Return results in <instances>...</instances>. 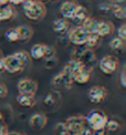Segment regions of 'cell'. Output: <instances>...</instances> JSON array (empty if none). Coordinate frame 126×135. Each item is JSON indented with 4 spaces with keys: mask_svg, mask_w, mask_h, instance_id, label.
I'll return each mask as SVG.
<instances>
[{
    "mask_svg": "<svg viewBox=\"0 0 126 135\" xmlns=\"http://www.w3.org/2000/svg\"><path fill=\"white\" fill-rule=\"evenodd\" d=\"M21 7L23 9L25 16L33 21L41 20L47 15V8L43 2L39 0H25L21 3Z\"/></svg>",
    "mask_w": 126,
    "mask_h": 135,
    "instance_id": "1",
    "label": "cell"
},
{
    "mask_svg": "<svg viewBox=\"0 0 126 135\" xmlns=\"http://www.w3.org/2000/svg\"><path fill=\"white\" fill-rule=\"evenodd\" d=\"M107 121L108 117L105 112H103L102 110H92L85 116L86 126L90 130H94V131L105 130V125Z\"/></svg>",
    "mask_w": 126,
    "mask_h": 135,
    "instance_id": "2",
    "label": "cell"
},
{
    "mask_svg": "<svg viewBox=\"0 0 126 135\" xmlns=\"http://www.w3.org/2000/svg\"><path fill=\"white\" fill-rule=\"evenodd\" d=\"M66 135H81L83 131L86 128L85 116L83 115H73L70 116L64 122Z\"/></svg>",
    "mask_w": 126,
    "mask_h": 135,
    "instance_id": "3",
    "label": "cell"
},
{
    "mask_svg": "<svg viewBox=\"0 0 126 135\" xmlns=\"http://www.w3.org/2000/svg\"><path fill=\"white\" fill-rule=\"evenodd\" d=\"M71 58L73 60L79 61L81 64L92 68L94 62L96 61V55L93 50H90L88 48H77L71 54Z\"/></svg>",
    "mask_w": 126,
    "mask_h": 135,
    "instance_id": "4",
    "label": "cell"
},
{
    "mask_svg": "<svg viewBox=\"0 0 126 135\" xmlns=\"http://www.w3.org/2000/svg\"><path fill=\"white\" fill-rule=\"evenodd\" d=\"M29 55H30V58L34 60L50 59V58H54L55 51L50 46H45V44H42V43H37L31 47Z\"/></svg>",
    "mask_w": 126,
    "mask_h": 135,
    "instance_id": "5",
    "label": "cell"
},
{
    "mask_svg": "<svg viewBox=\"0 0 126 135\" xmlns=\"http://www.w3.org/2000/svg\"><path fill=\"white\" fill-rule=\"evenodd\" d=\"M26 69V65L22 63V61L13 54H9L3 58V70L9 73H19Z\"/></svg>",
    "mask_w": 126,
    "mask_h": 135,
    "instance_id": "6",
    "label": "cell"
},
{
    "mask_svg": "<svg viewBox=\"0 0 126 135\" xmlns=\"http://www.w3.org/2000/svg\"><path fill=\"white\" fill-rule=\"evenodd\" d=\"M118 65H119V61L114 55H104L99 62V68L101 72L106 75L113 74L118 69Z\"/></svg>",
    "mask_w": 126,
    "mask_h": 135,
    "instance_id": "7",
    "label": "cell"
},
{
    "mask_svg": "<svg viewBox=\"0 0 126 135\" xmlns=\"http://www.w3.org/2000/svg\"><path fill=\"white\" fill-rule=\"evenodd\" d=\"M88 36H89V33L85 31L81 26H76V27H74L67 31L69 41H70L72 44H74V46H77V47L84 46Z\"/></svg>",
    "mask_w": 126,
    "mask_h": 135,
    "instance_id": "8",
    "label": "cell"
},
{
    "mask_svg": "<svg viewBox=\"0 0 126 135\" xmlns=\"http://www.w3.org/2000/svg\"><path fill=\"white\" fill-rule=\"evenodd\" d=\"M73 84L72 76L65 70H62L60 73L53 76L51 80V85L55 89H70Z\"/></svg>",
    "mask_w": 126,
    "mask_h": 135,
    "instance_id": "9",
    "label": "cell"
},
{
    "mask_svg": "<svg viewBox=\"0 0 126 135\" xmlns=\"http://www.w3.org/2000/svg\"><path fill=\"white\" fill-rule=\"evenodd\" d=\"M91 73H92V68H89V66L81 64L72 73L73 83H77V84L88 83L91 80Z\"/></svg>",
    "mask_w": 126,
    "mask_h": 135,
    "instance_id": "10",
    "label": "cell"
},
{
    "mask_svg": "<svg viewBox=\"0 0 126 135\" xmlns=\"http://www.w3.org/2000/svg\"><path fill=\"white\" fill-rule=\"evenodd\" d=\"M17 90L19 94L34 95L38 91V83L31 79H21L17 83Z\"/></svg>",
    "mask_w": 126,
    "mask_h": 135,
    "instance_id": "11",
    "label": "cell"
},
{
    "mask_svg": "<svg viewBox=\"0 0 126 135\" xmlns=\"http://www.w3.org/2000/svg\"><path fill=\"white\" fill-rule=\"evenodd\" d=\"M106 98H107V90L103 86H100V85L92 86L88 92L89 101L94 104H99V103L104 102Z\"/></svg>",
    "mask_w": 126,
    "mask_h": 135,
    "instance_id": "12",
    "label": "cell"
},
{
    "mask_svg": "<svg viewBox=\"0 0 126 135\" xmlns=\"http://www.w3.org/2000/svg\"><path fill=\"white\" fill-rule=\"evenodd\" d=\"M113 32H114V25L112 22H110V21H97L93 33L97 35L100 38H103V37L111 36Z\"/></svg>",
    "mask_w": 126,
    "mask_h": 135,
    "instance_id": "13",
    "label": "cell"
},
{
    "mask_svg": "<svg viewBox=\"0 0 126 135\" xmlns=\"http://www.w3.org/2000/svg\"><path fill=\"white\" fill-rule=\"evenodd\" d=\"M77 3L75 1H71V0H67V1L62 2L60 6V13L62 16V18L64 19H72V17L75 12V10L77 8Z\"/></svg>",
    "mask_w": 126,
    "mask_h": 135,
    "instance_id": "14",
    "label": "cell"
},
{
    "mask_svg": "<svg viewBox=\"0 0 126 135\" xmlns=\"http://www.w3.org/2000/svg\"><path fill=\"white\" fill-rule=\"evenodd\" d=\"M48 124V117L42 113H36L30 116L29 119V125L33 130H42Z\"/></svg>",
    "mask_w": 126,
    "mask_h": 135,
    "instance_id": "15",
    "label": "cell"
},
{
    "mask_svg": "<svg viewBox=\"0 0 126 135\" xmlns=\"http://www.w3.org/2000/svg\"><path fill=\"white\" fill-rule=\"evenodd\" d=\"M52 29L56 35H64V33H67V31L70 30V23L64 18L56 19L52 22Z\"/></svg>",
    "mask_w": 126,
    "mask_h": 135,
    "instance_id": "16",
    "label": "cell"
},
{
    "mask_svg": "<svg viewBox=\"0 0 126 135\" xmlns=\"http://www.w3.org/2000/svg\"><path fill=\"white\" fill-rule=\"evenodd\" d=\"M16 28H17V31H18V35H19V41L27 42L33 37V29L30 26L21 25Z\"/></svg>",
    "mask_w": 126,
    "mask_h": 135,
    "instance_id": "17",
    "label": "cell"
},
{
    "mask_svg": "<svg viewBox=\"0 0 126 135\" xmlns=\"http://www.w3.org/2000/svg\"><path fill=\"white\" fill-rule=\"evenodd\" d=\"M88 17H90V16H89V11H88V9L85 8V7H83V6H80V4H79L71 20H73L76 25L81 26V25H82V22H83L85 19H86Z\"/></svg>",
    "mask_w": 126,
    "mask_h": 135,
    "instance_id": "18",
    "label": "cell"
},
{
    "mask_svg": "<svg viewBox=\"0 0 126 135\" xmlns=\"http://www.w3.org/2000/svg\"><path fill=\"white\" fill-rule=\"evenodd\" d=\"M16 100H17V103L20 106H23V108H32V106L36 105V98H34V95L18 94Z\"/></svg>",
    "mask_w": 126,
    "mask_h": 135,
    "instance_id": "19",
    "label": "cell"
},
{
    "mask_svg": "<svg viewBox=\"0 0 126 135\" xmlns=\"http://www.w3.org/2000/svg\"><path fill=\"white\" fill-rule=\"evenodd\" d=\"M14 17V10L9 4L0 6V21H7Z\"/></svg>",
    "mask_w": 126,
    "mask_h": 135,
    "instance_id": "20",
    "label": "cell"
},
{
    "mask_svg": "<svg viewBox=\"0 0 126 135\" xmlns=\"http://www.w3.org/2000/svg\"><path fill=\"white\" fill-rule=\"evenodd\" d=\"M100 44H101V38L97 35H95V33H89V36L84 43L85 48H88L90 50H94L99 47Z\"/></svg>",
    "mask_w": 126,
    "mask_h": 135,
    "instance_id": "21",
    "label": "cell"
},
{
    "mask_svg": "<svg viewBox=\"0 0 126 135\" xmlns=\"http://www.w3.org/2000/svg\"><path fill=\"white\" fill-rule=\"evenodd\" d=\"M111 11L113 12V16L115 17L116 19L124 20L126 18V9L122 4H114V3H112Z\"/></svg>",
    "mask_w": 126,
    "mask_h": 135,
    "instance_id": "22",
    "label": "cell"
},
{
    "mask_svg": "<svg viewBox=\"0 0 126 135\" xmlns=\"http://www.w3.org/2000/svg\"><path fill=\"white\" fill-rule=\"evenodd\" d=\"M96 22H97V20H95L94 18L88 17V18L82 22L81 27H82L88 33H93V32H94V29H95V26H96Z\"/></svg>",
    "mask_w": 126,
    "mask_h": 135,
    "instance_id": "23",
    "label": "cell"
},
{
    "mask_svg": "<svg viewBox=\"0 0 126 135\" xmlns=\"http://www.w3.org/2000/svg\"><path fill=\"white\" fill-rule=\"evenodd\" d=\"M110 48L113 50V51H119V50H123L124 49V46H125V41L118 39L117 37L113 38L112 40L110 41Z\"/></svg>",
    "mask_w": 126,
    "mask_h": 135,
    "instance_id": "24",
    "label": "cell"
},
{
    "mask_svg": "<svg viewBox=\"0 0 126 135\" xmlns=\"http://www.w3.org/2000/svg\"><path fill=\"white\" fill-rule=\"evenodd\" d=\"M4 37L10 42L19 41V35H18V31H17V28H10V29H8L4 33Z\"/></svg>",
    "mask_w": 126,
    "mask_h": 135,
    "instance_id": "25",
    "label": "cell"
},
{
    "mask_svg": "<svg viewBox=\"0 0 126 135\" xmlns=\"http://www.w3.org/2000/svg\"><path fill=\"white\" fill-rule=\"evenodd\" d=\"M119 128H121V125H119V123L115 120H108L105 125L106 132H116Z\"/></svg>",
    "mask_w": 126,
    "mask_h": 135,
    "instance_id": "26",
    "label": "cell"
},
{
    "mask_svg": "<svg viewBox=\"0 0 126 135\" xmlns=\"http://www.w3.org/2000/svg\"><path fill=\"white\" fill-rule=\"evenodd\" d=\"M14 54L22 61V63H23L26 66L30 63V55H29V53H28V52H26V51H19V52H16Z\"/></svg>",
    "mask_w": 126,
    "mask_h": 135,
    "instance_id": "27",
    "label": "cell"
},
{
    "mask_svg": "<svg viewBox=\"0 0 126 135\" xmlns=\"http://www.w3.org/2000/svg\"><path fill=\"white\" fill-rule=\"evenodd\" d=\"M54 131L58 135H66V130H65V125L64 122H60L54 126Z\"/></svg>",
    "mask_w": 126,
    "mask_h": 135,
    "instance_id": "28",
    "label": "cell"
},
{
    "mask_svg": "<svg viewBox=\"0 0 126 135\" xmlns=\"http://www.w3.org/2000/svg\"><path fill=\"white\" fill-rule=\"evenodd\" d=\"M117 38L123 41L126 40V26L124 23L117 29Z\"/></svg>",
    "mask_w": 126,
    "mask_h": 135,
    "instance_id": "29",
    "label": "cell"
},
{
    "mask_svg": "<svg viewBox=\"0 0 126 135\" xmlns=\"http://www.w3.org/2000/svg\"><path fill=\"white\" fill-rule=\"evenodd\" d=\"M8 126L4 124L2 119L0 117V135H7L8 134Z\"/></svg>",
    "mask_w": 126,
    "mask_h": 135,
    "instance_id": "30",
    "label": "cell"
},
{
    "mask_svg": "<svg viewBox=\"0 0 126 135\" xmlns=\"http://www.w3.org/2000/svg\"><path fill=\"white\" fill-rule=\"evenodd\" d=\"M8 94V89L4 84H0V99H4Z\"/></svg>",
    "mask_w": 126,
    "mask_h": 135,
    "instance_id": "31",
    "label": "cell"
},
{
    "mask_svg": "<svg viewBox=\"0 0 126 135\" xmlns=\"http://www.w3.org/2000/svg\"><path fill=\"white\" fill-rule=\"evenodd\" d=\"M119 83H121L122 88H126V72H125V69L122 71L121 75H119Z\"/></svg>",
    "mask_w": 126,
    "mask_h": 135,
    "instance_id": "32",
    "label": "cell"
},
{
    "mask_svg": "<svg viewBox=\"0 0 126 135\" xmlns=\"http://www.w3.org/2000/svg\"><path fill=\"white\" fill-rule=\"evenodd\" d=\"M111 6H112V4L102 3L100 7H99V9H100L101 11H103V12H108V11H111Z\"/></svg>",
    "mask_w": 126,
    "mask_h": 135,
    "instance_id": "33",
    "label": "cell"
},
{
    "mask_svg": "<svg viewBox=\"0 0 126 135\" xmlns=\"http://www.w3.org/2000/svg\"><path fill=\"white\" fill-rule=\"evenodd\" d=\"M25 0H9V3L10 4H13V6H21V3L23 2Z\"/></svg>",
    "mask_w": 126,
    "mask_h": 135,
    "instance_id": "34",
    "label": "cell"
},
{
    "mask_svg": "<svg viewBox=\"0 0 126 135\" xmlns=\"http://www.w3.org/2000/svg\"><path fill=\"white\" fill-rule=\"evenodd\" d=\"M3 70V57L0 53V71Z\"/></svg>",
    "mask_w": 126,
    "mask_h": 135,
    "instance_id": "35",
    "label": "cell"
},
{
    "mask_svg": "<svg viewBox=\"0 0 126 135\" xmlns=\"http://www.w3.org/2000/svg\"><path fill=\"white\" fill-rule=\"evenodd\" d=\"M110 1L112 3H114V4H121V3H123L125 1V0H110Z\"/></svg>",
    "mask_w": 126,
    "mask_h": 135,
    "instance_id": "36",
    "label": "cell"
},
{
    "mask_svg": "<svg viewBox=\"0 0 126 135\" xmlns=\"http://www.w3.org/2000/svg\"><path fill=\"white\" fill-rule=\"evenodd\" d=\"M8 3H9V0H0V6H4Z\"/></svg>",
    "mask_w": 126,
    "mask_h": 135,
    "instance_id": "37",
    "label": "cell"
},
{
    "mask_svg": "<svg viewBox=\"0 0 126 135\" xmlns=\"http://www.w3.org/2000/svg\"><path fill=\"white\" fill-rule=\"evenodd\" d=\"M7 135H23V134H21L19 132H8Z\"/></svg>",
    "mask_w": 126,
    "mask_h": 135,
    "instance_id": "38",
    "label": "cell"
},
{
    "mask_svg": "<svg viewBox=\"0 0 126 135\" xmlns=\"http://www.w3.org/2000/svg\"><path fill=\"white\" fill-rule=\"evenodd\" d=\"M50 1H58V0H50Z\"/></svg>",
    "mask_w": 126,
    "mask_h": 135,
    "instance_id": "39",
    "label": "cell"
},
{
    "mask_svg": "<svg viewBox=\"0 0 126 135\" xmlns=\"http://www.w3.org/2000/svg\"><path fill=\"white\" fill-rule=\"evenodd\" d=\"M39 1H41V2H42V1H45V0H39Z\"/></svg>",
    "mask_w": 126,
    "mask_h": 135,
    "instance_id": "40",
    "label": "cell"
}]
</instances>
